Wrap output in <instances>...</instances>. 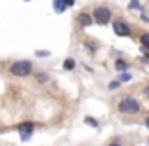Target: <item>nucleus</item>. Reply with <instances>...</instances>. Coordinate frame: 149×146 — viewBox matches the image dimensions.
I'll list each match as a JSON object with an SVG mask.
<instances>
[{"instance_id": "f257e3e1", "label": "nucleus", "mask_w": 149, "mask_h": 146, "mask_svg": "<svg viewBox=\"0 0 149 146\" xmlns=\"http://www.w3.org/2000/svg\"><path fill=\"white\" fill-rule=\"evenodd\" d=\"M141 110V104L134 97H124L118 101V112L120 114H138Z\"/></svg>"}, {"instance_id": "f8f14e48", "label": "nucleus", "mask_w": 149, "mask_h": 146, "mask_svg": "<svg viewBox=\"0 0 149 146\" xmlns=\"http://www.w3.org/2000/svg\"><path fill=\"white\" fill-rule=\"evenodd\" d=\"M128 8H130V10H141V4H140V0H132Z\"/></svg>"}, {"instance_id": "aec40b11", "label": "nucleus", "mask_w": 149, "mask_h": 146, "mask_svg": "<svg viewBox=\"0 0 149 146\" xmlns=\"http://www.w3.org/2000/svg\"><path fill=\"white\" fill-rule=\"evenodd\" d=\"M25 2H29V0H25Z\"/></svg>"}, {"instance_id": "9b49d317", "label": "nucleus", "mask_w": 149, "mask_h": 146, "mask_svg": "<svg viewBox=\"0 0 149 146\" xmlns=\"http://www.w3.org/2000/svg\"><path fill=\"white\" fill-rule=\"evenodd\" d=\"M118 80H120V82H130V80H132V76L126 72V70H124V72L120 74V76H118Z\"/></svg>"}, {"instance_id": "7ed1b4c3", "label": "nucleus", "mask_w": 149, "mask_h": 146, "mask_svg": "<svg viewBox=\"0 0 149 146\" xmlns=\"http://www.w3.org/2000/svg\"><path fill=\"white\" fill-rule=\"evenodd\" d=\"M92 17L97 25H107V23L111 21V10L105 8V6H97V8L94 10Z\"/></svg>"}, {"instance_id": "423d86ee", "label": "nucleus", "mask_w": 149, "mask_h": 146, "mask_svg": "<svg viewBox=\"0 0 149 146\" xmlns=\"http://www.w3.org/2000/svg\"><path fill=\"white\" fill-rule=\"evenodd\" d=\"M77 23H79L80 27H84V29H86V27H90L94 23V17L90 15V13L82 12V13H79V15H77Z\"/></svg>"}, {"instance_id": "6e6552de", "label": "nucleus", "mask_w": 149, "mask_h": 146, "mask_svg": "<svg viewBox=\"0 0 149 146\" xmlns=\"http://www.w3.org/2000/svg\"><path fill=\"white\" fill-rule=\"evenodd\" d=\"M115 69H117L118 72H124V70L128 69V64L124 63V61H117V63H115Z\"/></svg>"}, {"instance_id": "0eeeda50", "label": "nucleus", "mask_w": 149, "mask_h": 146, "mask_svg": "<svg viewBox=\"0 0 149 146\" xmlns=\"http://www.w3.org/2000/svg\"><path fill=\"white\" fill-rule=\"evenodd\" d=\"M67 10V4H65V0H54V12L57 13H61Z\"/></svg>"}, {"instance_id": "20e7f679", "label": "nucleus", "mask_w": 149, "mask_h": 146, "mask_svg": "<svg viewBox=\"0 0 149 146\" xmlns=\"http://www.w3.org/2000/svg\"><path fill=\"white\" fill-rule=\"evenodd\" d=\"M19 137H21L23 142H27L29 138H31L33 131H35V125H33V121H23V123H19Z\"/></svg>"}, {"instance_id": "4468645a", "label": "nucleus", "mask_w": 149, "mask_h": 146, "mask_svg": "<svg viewBox=\"0 0 149 146\" xmlns=\"http://www.w3.org/2000/svg\"><path fill=\"white\" fill-rule=\"evenodd\" d=\"M120 84H123L120 80H118V82H111L109 84V89H118V87H120Z\"/></svg>"}, {"instance_id": "2eb2a0df", "label": "nucleus", "mask_w": 149, "mask_h": 146, "mask_svg": "<svg viewBox=\"0 0 149 146\" xmlns=\"http://www.w3.org/2000/svg\"><path fill=\"white\" fill-rule=\"evenodd\" d=\"M50 78H48V74H44V72H40L38 74V82H48Z\"/></svg>"}, {"instance_id": "9d476101", "label": "nucleus", "mask_w": 149, "mask_h": 146, "mask_svg": "<svg viewBox=\"0 0 149 146\" xmlns=\"http://www.w3.org/2000/svg\"><path fill=\"white\" fill-rule=\"evenodd\" d=\"M140 42H141V46H143V47H149V32H143V34H141Z\"/></svg>"}, {"instance_id": "f3484780", "label": "nucleus", "mask_w": 149, "mask_h": 146, "mask_svg": "<svg viewBox=\"0 0 149 146\" xmlns=\"http://www.w3.org/2000/svg\"><path fill=\"white\" fill-rule=\"evenodd\" d=\"M65 4H67V8H69V6H74V0H65Z\"/></svg>"}, {"instance_id": "1a4fd4ad", "label": "nucleus", "mask_w": 149, "mask_h": 146, "mask_svg": "<svg viewBox=\"0 0 149 146\" xmlns=\"http://www.w3.org/2000/svg\"><path fill=\"white\" fill-rule=\"evenodd\" d=\"M63 69H65V70H73V69H74V61L71 59V57H69V59H65V63H63Z\"/></svg>"}, {"instance_id": "a211bd4d", "label": "nucleus", "mask_w": 149, "mask_h": 146, "mask_svg": "<svg viewBox=\"0 0 149 146\" xmlns=\"http://www.w3.org/2000/svg\"><path fill=\"white\" fill-rule=\"evenodd\" d=\"M143 93H145V97H149V86H147V87L143 89Z\"/></svg>"}, {"instance_id": "dca6fc26", "label": "nucleus", "mask_w": 149, "mask_h": 146, "mask_svg": "<svg viewBox=\"0 0 149 146\" xmlns=\"http://www.w3.org/2000/svg\"><path fill=\"white\" fill-rule=\"evenodd\" d=\"M48 55H50V51H42V49L36 51V57H48Z\"/></svg>"}, {"instance_id": "f03ea898", "label": "nucleus", "mask_w": 149, "mask_h": 146, "mask_svg": "<svg viewBox=\"0 0 149 146\" xmlns=\"http://www.w3.org/2000/svg\"><path fill=\"white\" fill-rule=\"evenodd\" d=\"M10 72L17 78H25L33 72V63L31 61H15V63L10 66Z\"/></svg>"}, {"instance_id": "ddd939ff", "label": "nucleus", "mask_w": 149, "mask_h": 146, "mask_svg": "<svg viewBox=\"0 0 149 146\" xmlns=\"http://www.w3.org/2000/svg\"><path fill=\"white\" fill-rule=\"evenodd\" d=\"M84 121H86L88 125H92V127H97V121L94 120V118H86V120H84Z\"/></svg>"}, {"instance_id": "6ab92c4d", "label": "nucleus", "mask_w": 149, "mask_h": 146, "mask_svg": "<svg viewBox=\"0 0 149 146\" xmlns=\"http://www.w3.org/2000/svg\"><path fill=\"white\" fill-rule=\"evenodd\" d=\"M145 125H147V129H149V116L145 118Z\"/></svg>"}, {"instance_id": "39448f33", "label": "nucleus", "mask_w": 149, "mask_h": 146, "mask_svg": "<svg viewBox=\"0 0 149 146\" xmlns=\"http://www.w3.org/2000/svg\"><path fill=\"white\" fill-rule=\"evenodd\" d=\"M113 30H115V34H117V36H130L132 34L130 27H128L124 21H120V19L113 23Z\"/></svg>"}]
</instances>
